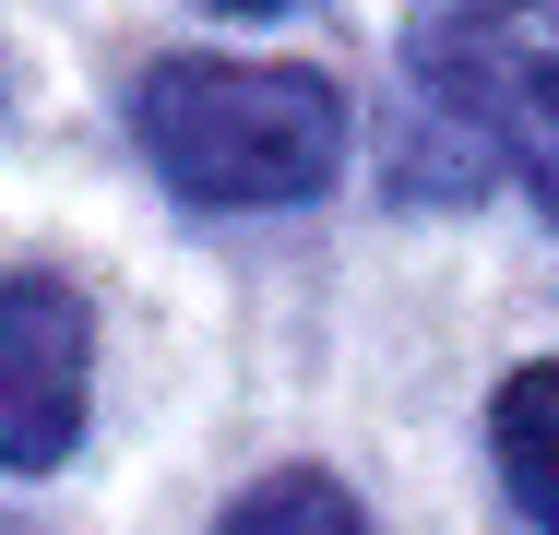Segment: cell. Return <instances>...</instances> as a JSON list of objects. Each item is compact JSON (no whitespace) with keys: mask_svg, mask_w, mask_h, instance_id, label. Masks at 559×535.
I'll return each instance as SVG.
<instances>
[{"mask_svg":"<svg viewBox=\"0 0 559 535\" xmlns=\"http://www.w3.org/2000/svg\"><path fill=\"white\" fill-rule=\"evenodd\" d=\"M131 131L191 203H310L345 167V96L298 60H155Z\"/></svg>","mask_w":559,"mask_h":535,"instance_id":"1","label":"cell"},{"mask_svg":"<svg viewBox=\"0 0 559 535\" xmlns=\"http://www.w3.org/2000/svg\"><path fill=\"white\" fill-rule=\"evenodd\" d=\"M405 60L488 155L524 167V191L559 226V12L548 0H417Z\"/></svg>","mask_w":559,"mask_h":535,"instance_id":"2","label":"cell"},{"mask_svg":"<svg viewBox=\"0 0 559 535\" xmlns=\"http://www.w3.org/2000/svg\"><path fill=\"white\" fill-rule=\"evenodd\" d=\"M488 440H500V476H512L524 524L559 535V357H536V369H512V381H500Z\"/></svg>","mask_w":559,"mask_h":535,"instance_id":"4","label":"cell"},{"mask_svg":"<svg viewBox=\"0 0 559 535\" xmlns=\"http://www.w3.org/2000/svg\"><path fill=\"white\" fill-rule=\"evenodd\" d=\"M215 535H369V524H357V500H345L334 476L286 464V476H262V488H238V512H226Z\"/></svg>","mask_w":559,"mask_h":535,"instance_id":"5","label":"cell"},{"mask_svg":"<svg viewBox=\"0 0 559 535\" xmlns=\"http://www.w3.org/2000/svg\"><path fill=\"white\" fill-rule=\"evenodd\" d=\"M84 381H96V321L60 274L0 262V464L36 476L84 440Z\"/></svg>","mask_w":559,"mask_h":535,"instance_id":"3","label":"cell"},{"mask_svg":"<svg viewBox=\"0 0 559 535\" xmlns=\"http://www.w3.org/2000/svg\"><path fill=\"white\" fill-rule=\"evenodd\" d=\"M215 12H286V0H215Z\"/></svg>","mask_w":559,"mask_h":535,"instance_id":"6","label":"cell"}]
</instances>
